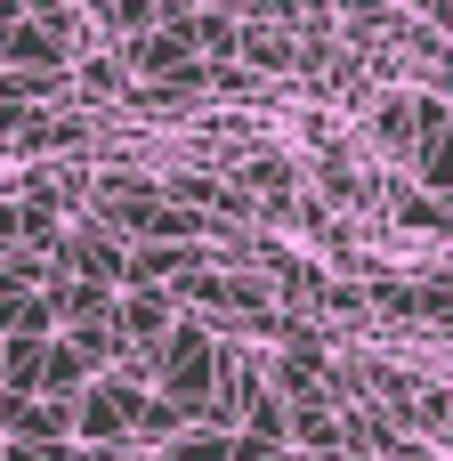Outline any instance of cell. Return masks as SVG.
<instances>
[{"instance_id": "1", "label": "cell", "mask_w": 453, "mask_h": 461, "mask_svg": "<svg viewBox=\"0 0 453 461\" xmlns=\"http://www.w3.org/2000/svg\"><path fill=\"white\" fill-rule=\"evenodd\" d=\"M413 8H430L438 24H453V0H413Z\"/></svg>"}]
</instances>
